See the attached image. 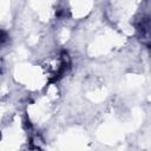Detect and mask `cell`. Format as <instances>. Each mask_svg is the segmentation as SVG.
<instances>
[{"label": "cell", "mask_w": 151, "mask_h": 151, "mask_svg": "<svg viewBox=\"0 0 151 151\" xmlns=\"http://www.w3.org/2000/svg\"><path fill=\"white\" fill-rule=\"evenodd\" d=\"M7 34L5 33V32H0V46H2L4 44H6V41H7Z\"/></svg>", "instance_id": "1"}]
</instances>
